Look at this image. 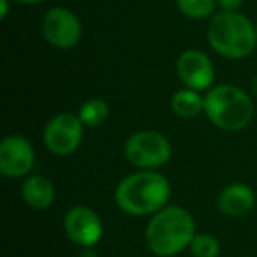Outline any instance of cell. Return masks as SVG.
<instances>
[{
	"label": "cell",
	"instance_id": "cell-1",
	"mask_svg": "<svg viewBox=\"0 0 257 257\" xmlns=\"http://www.w3.org/2000/svg\"><path fill=\"white\" fill-rule=\"evenodd\" d=\"M171 185L157 171H138L125 176L114 190V203L123 213L133 217L155 215L168 206Z\"/></svg>",
	"mask_w": 257,
	"mask_h": 257
},
{
	"label": "cell",
	"instance_id": "cell-2",
	"mask_svg": "<svg viewBox=\"0 0 257 257\" xmlns=\"http://www.w3.org/2000/svg\"><path fill=\"white\" fill-rule=\"evenodd\" d=\"M196 234V222L185 208L166 206L152 215L145 238L155 255L173 257L190 246Z\"/></svg>",
	"mask_w": 257,
	"mask_h": 257
},
{
	"label": "cell",
	"instance_id": "cell-3",
	"mask_svg": "<svg viewBox=\"0 0 257 257\" xmlns=\"http://www.w3.org/2000/svg\"><path fill=\"white\" fill-rule=\"evenodd\" d=\"M206 37L218 55L231 60L246 58L257 46L255 27L238 11H218L211 16Z\"/></svg>",
	"mask_w": 257,
	"mask_h": 257
},
{
	"label": "cell",
	"instance_id": "cell-4",
	"mask_svg": "<svg viewBox=\"0 0 257 257\" xmlns=\"http://www.w3.org/2000/svg\"><path fill=\"white\" fill-rule=\"evenodd\" d=\"M204 113L225 133L241 131L253 118V102L246 92L234 85L213 86L204 97Z\"/></svg>",
	"mask_w": 257,
	"mask_h": 257
},
{
	"label": "cell",
	"instance_id": "cell-5",
	"mask_svg": "<svg viewBox=\"0 0 257 257\" xmlns=\"http://www.w3.org/2000/svg\"><path fill=\"white\" fill-rule=\"evenodd\" d=\"M123 154L134 168L155 171L169 162L173 147L168 138L157 131H138L125 141Z\"/></svg>",
	"mask_w": 257,
	"mask_h": 257
},
{
	"label": "cell",
	"instance_id": "cell-6",
	"mask_svg": "<svg viewBox=\"0 0 257 257\" xmlns=\"http://www.w3.org/2000/svg\"><path fill=\"white\" fill-rule=\"evenodd\" d=\"M83 131H85V125L78 114L58 113L46 123L43 140L51 154L64 157L72 154L81 145Z\"/></svg>",
	"mask_w": 257,
	"mask_h": 257
},
{
	"label": "cell",
	"instance_id": "cell-7",
	"mask_svg": "<svg viewBox=\"0 0 257 257\" xmlns=\"http://www.w3.org/2000/svg\"><path fill=\"white\" fill-rule=\"evenodd\" d=\"M43 36L57 50H71L81 41L79 18L65 8H53L43 18Z\"/></svg>",
	"mask_w": 257,
	"mask_h": 257
},
{
	"label": "cell",
	"instance_id": "cell-8",
	"mask_svg": "<svg viewBox=\"0 0 257 257\" xmlns=\"http://www.w3.org/2000/svg\"><path fill=\"white\" fill-rule=\"evenodd\" d=\"M65 236L81 248H93L102 238V220L88 206H72L64 217Z\"/></svg>",
	"mask_w": 257,
	"mask_h": 257
},
{
	"label": "cell",
	"instance_id": "cell-9",
	"mask_svg": "<svg viewBox=\"0 0 257 257\" xmlns=\"http://www.w3.org/2000/svg\"><path fill=\"white\" fill-rule=\"evenodd\" d=\"M36 152L30 141L20 134H11L0 143V173L8 178H22L32 171Z\"/></svg>",
	"mask_w": 257,
	"mask_h": 257
},
{
	"label": "cell",
	"instance_id": "cell-10",
	"mask_svg": "<svg viewBox=\"0 0 257 257\" xmlns=\"http://www.w3.org/2000/svg\"><path fill=\"white\" fill-rule=\"evenodd\" d=\"M178 78L187 88L203 92L213 85L215 67L206 53L199 50H187L176 62Z\"/></svg>",
	"mask_w": 257,
	"mask_h": 257
},
{
	"label": "cell",
	"instance_id": "cell-11",
	"mask_svg": "<svg viewBox=\"0 0 257 257\" xmlns=\"http://www.w3.org/2000/svg\"><path fill=\"white\" fill-rule=\"evenodd\" d=\"M217 206L227 217H243L255 206V194L246 183H229L218 196Z\"/></svg>",
	"mask_w": 257,
	"mask_h": 257
},
{
	"label": "cell",
	"instance_id": "cell-12",
	"mask_svg": "<svg viewBox=\"0 0 257 257\" xmlns=\"http://www.w3.org/2000/svg\"><path fill=\"white\" fill-rule=\"evenodd\" d=\"M22 197L34 210H46L55 203L57 190L50 178L43 175H30L22 185Z\"/></svg>",
	"mask_w": 257,
	"mask_h": 257
},
{
	"label": "cell",
	"instance_id": "cell-13",
	"mask_svg": "<svg viewBox=\"0 0 257 257\" xmlns=\"http://www.w3.org/2000/svg\"><path fill=\"white\" fill-rule=\"evenodd\" d=\"M171 109L176 116L185 118V120L196 118L204 111V97L192 88L178 90L171 99Z\"/></svg>",
	"mask_w": 257,
	"mask_h": 257
},
{
	"label": "cell",
	"instance_id": "cell-14",
	"mask_svg": "<svg viewBox=\"0 0 257 257\" xmlns=\"http://www.w3.org/2000/svg\"><path fill=\"white\" fill-rule=\"evenodd\" d=\"M78 116L85 127H99L109 116V106L100 97H92L79 106Z\"/></svg>",
	"mask_w": 257,
	"mask_h": 257
},
{
	"label": "cell",
	"instance_id": "cell-15",
	"mask_svg": "<svg viewBox=\"0 0 257 257\" xmlns=\"http://www.w3.org/2000/svg\"><path fill=\"white\" fill-rule=\"evenodd\" d=\"M176 8L190 20H206L213 16L217 0H175Z\"/></svg>",
	"mask_w": 257,
	"mask_h": 257
},
{
	"label": "cell",
	"instance_id": "cell-16",
	"mask_svg": "<svg viewBox=\"0 0 257 257\" xmlns=\"http://www.w3.org/2000/svg\"><path fill=\"white\" fill-rule=\"evenodd\" d=\"M190 252L194 257H218L220 255V243L211 234H196L190 243Z\"/></svg>",
	"mask_w": 257,
	"mask_h": 257
},
{
	"label": "cell",
	"instance_id": "cell-17",
	"mask_svg": "<svg viewBox=\"0 0 257 257\" xmlns=\"http://www.w3.org/2000/svg\"><path fill=\"white\" fill-rule=\"evenodd\" d=\"M220 11H238L243 6V0H217Z\"/></svg>",
	"mask_w": 257,
	"mask_h": 257
},
{
	"label": "cell",
	"instance_id": "cell-18",
	"mask_svg": "<svg viewBox=\"0 0 257 257\" xmlns=\"http://www.w3.org/2000/svg\"><path fill=\"white\" fill-rule=\"evenodd\" d=\"M0 8H2V13H0V16H2V18H8V13H9V0H0Z\"/></svg>",
	"mask_w": 257,
	"mask_h": 257
},
{
	"label": "cell",
	"instance_id": "cell-19",
	"mask_svg": "<svg viewBox=\"0 0 257 257\" xmlns=\"http://www.w3.org/2000/svg\"><path fill=\"white\" fill-rule=\"evenodd\" d=\"M79 257H97V255H95V252H93V248H83Z\"/></svg>",
	"mask_w": 257,
	"mask_h": 257
},
{
	"label": "cell",
	"instance_id": "cell-20",
	"mask_svg": "<svg viewBox=\"0 0 257 257\" xmlns=\"http://www.w3.org/2000/svg\"><path fill=\"white\" fill-rule=\"evenodd\" d=\"M15 2H18V4H25V6H34V4L43 2V0H15Z\"/></svg>",
	"mask_w": 257,
	"mask_h": 257
},
{
	"label": "cell",
	"instance_id": "cell-21",
	"mask_svg": "<svg viewBox=\"0 0 257 257\" xmlns=\"http://www.w3.org/2000/svg\"><path fill=\"white\" fill-rule=\"evenodd\" d=\"M252 90H253V93L257 95V74L252 78Z\"/></svg>",
	"mask_w": 257,
	"mask_h": 257
},
{
	"label": "cell",
	"instance_id": "cell-22",
	"mask_svg": "<svg viewBox=\"0 0 257 257\" xmlns=\"http://www.w3.org/2000/svg\"><path fill=\"white\" fill-rule=\"evenodd\" d=\"M255 32H257V23H255Z\"/></svg>",
	"mask_w": 257,
	"mask_h": 257
}]
</instances>
